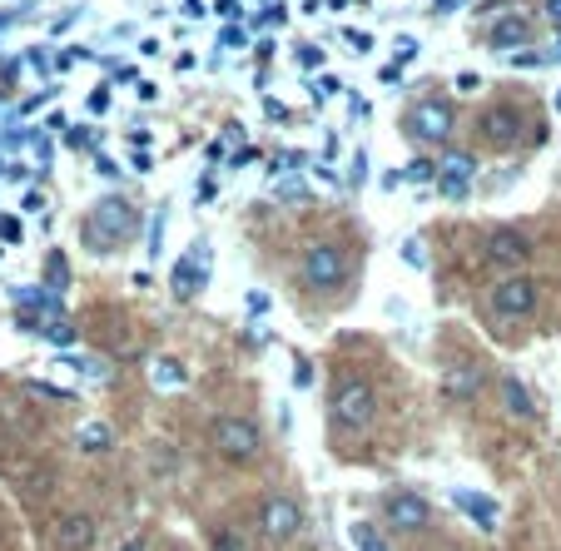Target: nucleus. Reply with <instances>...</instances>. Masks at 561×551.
<instances>
[{"instance_id": "nucleus-1", "label": "nucleus", "mask_w": 561, "mask_h": 551, "mask_svg": "<svg viewBox=\"0 0 561 551\" xmlns=\"http://www.w3.org/2000/svg\"><path fill=\"white\" fill-rule=\"evenodd\" d=\"M80 239H85V249H95V254H120V249H130V244L140 239V209H135L130 199H120V194H105V199L85 214Z\"/></svg>"}, {"instance_id": "nucleus-2", "label": "nucleus", "mask_w": 561, "mask_h": 551, "mask_svg": "<svg viewBox=\"0 0 561 551\" xmlns=\"http://www.w3.org/2000/svg\"><path fill=\"white\" fill-rule=\"evenodd\" d=\"M328 408H333V422H338L343 432H363V427H373V417H378V393H373L368 378L343 373V378L333 383Z\"/></svg>"}, {"instance_id": "nucleus-3", "label": "nucleus", "mask_w": 561, "mask_h": 551, "mask_svg": "<svg viewBox=\"0 0 561 551\" xmlns=\"http://www.w3.org/2000/svg\"><path fill=\"white\" fill-rule=\"evenodd\" d=\"M214 452L224 457V462H254L259 457V447H264V437H259V422L254 417H239V413H224L214 417Z\"/></svg>"}, {"instance_id": "nucleus-4", "label": "nucleus", "mask_w": 561, "mask_h": 551, "mask_svg": "<svg viewBox=\"0 0 561 551\" xmlns=\"http://www.w3.org/2000/svg\"><path fill=\"white\" fill-rule=\"evenodd\" d=\"M452 125H457V110L447 105V100H418V105H408V115H403V130L422 144H442V139L452 135Z\"/></svg>"}, {"instance_id": "nucleus-5", "label": "nucleus", "mask_w": 561, "mask_h": 551, "mask_svg": "<svg viewBox=\"0 0 561 551\" xmlns=\"http://www.w3.org/2000/svg\"><path fill=\"white\" fill-rule=\"evenodd\" d=\"M348 278V254L338 244H313L303 254V283L308 288H338Z\"/></svg>"}, {"instance_id": "nucleus-6", "label": "nucleus", "mask_w": 561, "mask_h": 551, "mask_svg": "<svg viewBox=\"0 0 561 551\" xmlns=\"http://www.w3.org/2000/svg\"><path fill=\"white\" fill-rule=\"evenodd\" d=\"M472 179H477V154L472 149H442L437 154V189L447 199H467Z\"/></svg>"}, {"instance_id": "nucleus-7", "label": "nucleus", "mask_w": 561, "mask_h": 551, "mask_svg": "<svg viewBox=\"0 0 561 551\" xmlns=\"http://www.w3.org/2000/svg\"><path fill=\"white\" fill-rule=\"evenodd\" d=\"M492 313L497 318H532L537 313V283L532 278H502L492 288Z\"/></svg>"}, {"instance_id": "nucleus-8", "label": "nucleus", "mask_w": 561, "mask_h": 551, "mask_svg": "<svg viewBox=\"0 0 561 551\" xmlns=\"http://www.w3.org/2000/svg\"><path fill=\"white\" fill-rule=\"evenodd\" d=\"M298 527H303V512H298L293 497H264V507H259V532H264L269 542H293Z\"/></svg>"}, {"instance_id": "nucleus-9", "label": "nucleus", "mask_w": 561, "mask_h": 551, "mask_svg": "<svg viewBox=\"0 0 561 551\" xmlns=\"http://www.w3.org/2000/svg\"><path fill=\"white\" fill-rule=\"evenodd\" d=\"M383 517H388V527H398V532H422V527L432 522V507L422 502L418 492H388V497H383Z\"/></svg>"}, {"instance_id": "nucleus-10", "label": "nucleus", "mask_w": 561, "mask_h": 551, "mask_svg": "<svg viewBox=\"0 0 561 551\" xmlns=\"http://www.w3.org/2000/svg\"><path fill=\"white\" fill-rule=\"evenodd\" d=\"M95 537H100V527H95L90 512H65V517L50 527L55 551H95Z\"/></svg>"}, {"instance_id": "nucleus-11", "label": "nucleus", "mask_w": 561, "mask_h": 551, "mask_svg": "<svg viewBox=\"0 0 561 551\" xmlns=\"http://www.w3.org/2000/svg\"><path fill=\"white\" fill-rule=\"evenodd\" d=\"M477 135L487 144H517L522 135V110L517 105H487L482 120H477Z\"/></svg>"}, {"instance_id": "nucleus-12", "label": "nucleus", "mask_w": 561, "mask_h": 551, "mask_svg": "<svg viewBox=\"0 0 561 551\" xmlns=\"http://www.w3.org/2000/svg\"><path fill=\"white\" fill-rule=\"evenodd\" d=\"M527 254H532L527 234H517V229H492V234H487V264L517 269V264H527Z\"/></svg>"}, {"instance_id": "nucleus-13", "label": "nucleus", "mask_w": 561, "mask_h": 551, "mask_svg": "<svg viewBox=\"0 0 561 551\" xmlns=\"http://www.w3.org/2000/svg\"><path fill=\"white\" fill-rule=\"evenodd\" d=\"M442 393H447L452 403H472V398L482 393V368H477V363H447Z\"/></svg>"}, {"instance_id": "nucleus-14", "label": "nucleus", "mask_w": 561, "mask_h": 551, "mask_svg": "<svg viewBox=\"0 0 561 551\" xmlns=\"http://www.w3.org/2000/svg\"><path fill=\"white\" fill-rule=\"evenodd\" d=\"M199 288H204V249L194 244V249L174 264V298H179V303H189Z\"/></svg>"}, {"instance_id": "nucleus-15", "label": "nucleus", "mask_w": 561, "mask_h": 551, "mask_svg": "<svg viewBox=\"0 0 561 551\" xmlns=\"http://www.w3.org/2000/svg\"><path fill=\"white\" fill-rule=\"evenodd\" d=\"M527 40H532V25H527L522 15L497 20V25L487 30V45H497V50H512V45H527Z\"/></svg>"}, {"instance_id": "nucleus-16", "label": "nucleus", "mask_w": 561, "mask_h": 551, "mask_svg": "<svg viewBox=\"0 0 561 551\" xmlns=\"http://www.w3.org/2000/svg\"><path fill=\"white\" fill-rule=\"evenodd\" d=\"M502 403H507V413L522 417V422H532L537 417V398L527 393V383H517V378H502Z\"/></svg>"}, {"instance_id": "nucleus-17", "label": "nucleus", "mask_w": 561, "mask_h": 551, "mask_svg": "<svg viewBox=\"0 0 561 551\" xmlns=\"http://www.w3.org/2000/svg\"><path fill=\"white\" fill-rule=\"evenodd\" d=\"M149 378H154V388H184V363L179 358H154Z\"/></svg>"}, {"instance_id": "nucleus-18", "label": "nucleus", "mask_w": 561, "mask_h": 551, "mask_svg": "<svg viewBox=\"0 0 561 551\" xmlns=\"http://www.w3.org/2000/svg\"><path fill=\"white\" fill-rule=\"evenodd\" d=\"M452 502H457V507H462V512H467V517H477V522H482V527H487V532H492V527H497V507H492V502H487V497H472V492H457V497H452Z\"/></svg>"}, {"instance_id": "nucleus-19", "label": "nucleus", "mask_w": 561, "mask_h": 551, "mask_svg": "<svg viewBox=\"0 0 561 551\" xmlns=\"http://www.w3.org/2000/svg\"><path fill=\"white\" fill-rule=\"evenodd\" d=\"M348 542H353V551H388V542L378 537L373 522H353V527H348Z\"/></svg>"}, {"instance_id": "nucleus-20", "label": "nucleus", "mask_w": 561, "mask_h": 551, "mask_svg": "<svg viewBox=\"0 0 561 551\" xmlns=\"http://www.w3.org/2000/svg\"><path fill=\"white\" fill-rule=\"evenodd\" d=\"M75 437H80L85 452H110V427H105V422H85Z\"/></svg>"}, {"instance_id": "nucleus-21", "label": "nucleus", "mask_w": 561, "mask_h": 551, "mask_svg": "<svg viewBox=\"0 0 561 551\" xmlns=\"http://www.w3.org/2000/svg\"><path fill=\"white\" fill-rule=\"evenodd\" d=\"M209 551H249V542H244L234 527H219V532L209 537Z\"/></svg>"}, {"instance_id": "nucleus-22", "label": "nucleus", "mask_w": 561, "mask_h": 551, "mask_svg": "<svg viewBox=\"0 0 561 551\" xmlns=\"http://www.w3.org/2000/svg\"><path fill=\"white\" fill-rule=\"evenodd\" d=\"M363 179H368V154L358 149V154H353V164H348V189H363Z\"/></svg>"}, {"instance_id": "nucleus-23", "label": "nucleus", "mask_w": 561, "mask_h": 551, "mask_svg": "<svg viewBox=\"0 0 561 551\" xmlns=\"http://www.w3.org/2000/svg\"><path fill=\"white\" fill-rule=\"evenodd\" d=\"M274 194H283V199H308L303 179H279V184H274Z\"/></svg>"}, {"instance_id": "nucleus-24", "label": "nucleus", "mask_w": 561, "mask_h": 551, "mask_svg": "<svg viewBox=\"0 0 561 551\" xmlns=\"http://www.w3.org/2000/svg\"><path fill=\"white\" fill-rule=\"evenodd\" d=\"M65 259H60V254H50V283H55V288H60V283H65Z\"/></svg>"}, {"instance_id": "nucleus-25", "label": "nucleus", "mask_w": 561, "mask_h": 551, "mask_svg": "<svg viewBox=\"0 0 561 551\" xmlns=\"http://www.w3.org/2000/svg\"><path fill=\"white\" fill-rule=\"evenodd\" d=\"M90 110H95V115H105V110H110V90H105V85L90 95Z\"/></svg>"}, {"instance_id": "nucleus-26", "label": "nucleus", "mask_w": 561, "mask_h": 551, "mask_svg": "<svg viewBox=\"0 0 561 551\" xmlns=\"http://www.w3.org/2000/svg\"><path fill=\"white\" fill-rule=\"evenodd\" d=\"M45 333H50V338H55V343H75V333H70V328H65V323H45Z\"/></svg>"}, {"instance_id": "nucleus-27", "label": "nucleus", "mask_w": 561, "mask_h": 551, "mask_svg": "<svg viewBox=\"0 0 561 551\" xmlns=\"http://www.w3.org/2000/svg\"><path fill=\"white\" fill-rule=\"evenodd\" d=\"M70 149H95V135L90 130H70Z\"/></svg>"}, {"instance_id": "nucleus-28", "label": "nucleus", "mask_w": 561, "mask_h": 551, "mask_svg": "<svg viewBox=\"0 0 561 551\" xmlns=\"http://www.w3.org/2000/svg\"><path fill=\"white\" fill-rule=\"evenodd\" d=\"M298 60H303V65H323V50H313V45H298Z\"/></svg>"}, {"instance_id": "nucleus-29", "label": "nucleus", "mask_w": 561, "mask_h": 551, "mask_svg": "<svg viewBox=\"0 0 561 551\" xmlns=\"http://www.w3.org/2000/svg\"><path fill=\"white\" fill-rule=\"evenodd\" d=\"M283 15H288V10H274V5H269V10H264V15H259V25H283Z\"/></svg>"}, {"instance_id": "nucleus-30", "label": "nucleus", "mask_w": 561, "mask_h": 551, "mask_svg": "<svg viewBox=\"0 0 561 551\" xmlns=\"http://www.w3.org/2000/svg\"><path fill=\"white\" fill-rule=\"evenodd\" d=\"M368 115H373V105L363 95H353V120H368Z\"/></svg>"}, {"instance_id": "nucleus-31", "label": "nucleus", "mask_w": 561, "mask_h": 551, "mask_svg": "<svg viewBox=\"0 0 561 551\" xmlns=\"http://www.w3.org/2000/svg\"><path fill=\"white\" fill-rule=\"evenodd\" d=\"M547 10H552V20H561V0H552V5H547Z\"/></svg>"}, {"instance_id": "nucleus-32", "label": "nucleus", "mask_w": 561, "mask_h": 551, "mask_svg": "<svg viewBox=\"0 0 561 551\" xmlns=\"http://www.w3.org/2000/svg\"><path fill=\"white\" fill-rule=\"evenodd\" d=\"M125 551H144V537H135V542H130V547H125Z\"/></svg>"}, {"instance_id": "nucleus-33", "label": "nucleus", "mask_w": 561, "mask_h": 551, "mask_svg": "<svg viewBox=\"0 0 561 551\" xmlns=\"http://www.w3.org/2000/svg\"><path fill=\"white\" fill-rule=\"evenodd\" d=\"M557 110H561V95H557Z\"/></svg>"}]
</instances>
